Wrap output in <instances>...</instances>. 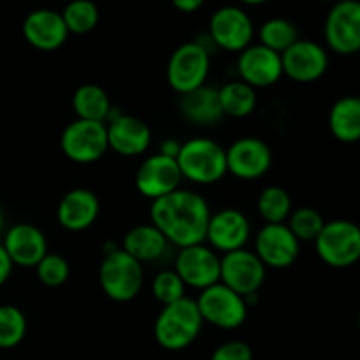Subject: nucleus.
I'll return each instance as SVG.
<instances>
[{
	"mask_svg": "<svg viewBox=\"0 0 360 360\" xmlns=\"http://www.w3.org/2000/svg\"><path fill=\"white\" fill-rule=\"evenodd\" d=\"M151 224L165 236L169 245L186 246L206 243L211 210L207 200L192 190L178 188L151 200Z\"/></svg>",
	"mask_w": 360,
	"mask_h": 360,
	"instance_id": "nucleus-1",
	"label": "nucleus"
},
{
	"mask_svg": "<svg viewBox=\"0 0 360 360\" xmlns=\"http://www.w3.org/2000/svg\"><path fill=\"white\" fill-rule=\"evenodd\" d=\"M202 323L197 302L190 297H183L164 306L158 313L153 327L155 340L164 350H185L199 338Z\"/></svg>",
	"mask_w": 360,
	"mask_h": 360,
	"instance_id": "nucleus-2",
	"label": "nucleus"
},
{
	"mask_svg": "<svg viewBox=\"0 0 360 360\" xmlns=\"http://www.w3.org/2000/svg\"><path fill=\"white\" fill-rule=\"evenodd\" d=\"M176 162L183 179L195 185H214L227 174L225 148L207 137H193L181 143Z\"/></svg>",
	"mask_w": 360,
	"mask_h": 360,
	"instance_id": "nucleus-3",
	"label": "nucleus"
},
{
	"mask_svg": "<svg viewBox=\"0 0 360 360\" xmlns=\"http://www.w3.org/2000/svg\"><path fill=\"white\" fill-rule=\"evenodd\" d=\"M102 292L111 301L129 302L139 295L144 283L143 264L122 248L105 253L98 269Z\"/></svg>",
	"mask_w": 360,
	"mask_h": 360,
	"instance_id": "nucleus-4",
	"label": "nucleus"
},
{
	"mask_svg": "<svg viewBox=\"0 0 360 360\" xmlns=\"http://www.w3.org/2000/svg\"><path fill=\"white\" fill-rule=\"evenodd\" d=\"M316 255L334 269H347L360 260V227L350 220L326 221L315 239Z\"/></svg>",
	"mask_w": 360,
	"mask_h": 360,
	"instance_id": "nucleus-5",
	"label": "nucleus"
},
{
	"mask_svg": "<svg viewBox=\"0 0 360 360\" xmlns=\"http://www.w3.org/2000/svg\"><path fill=\"white\" fill-rule=\"evenodd\" d=\"M197 308L204 322L224 330H234L245 323L248 316V302L221 281L200 290Z\"/></svg>",
	"mask_w": 360,
	"mask_h": 360,
	"instance_id": "nucleus-6",
	"label": "nucleus"
},
{
	"mask_svg": "<svg viewBox=\"0 0 360 360\" xmlns=\"http://www.w3.org/2000/svg\"><path fill=\"white\" fill-rule=\"evenodd\" d=\"M210 69V51L200 42H185L169 58L167 81L172 90L185 95L206 84Z\"/></svg>",
	"mask_w": 360,
	"mask_h": 360,
	"instance_id": "nucleus-7",
	"label": "nucleus"
},
{
	"mask_svg": "<svg viewBox=\"0 0 360 360\" xmlns=\"http://www.w3.org/2000/svg\"><path fill=\"white\" fill-rule=\"evenodd\" d=\"M62 153L76 164H94L109 150L108 127L102 122L74 120L60 137Z\"/></svg>",
	"mask_w": 360,
	"mask_h": 360,
	"instance_id": "nucleus-8",
	"label": "nucleus"
},
{
	"mask_svg": "<svg viewBox=\"0 0 360 360\" xmlns=\"http://www.w3.org/2000/svg\"><path fill=\"white\" fill-rule=\"evenodd\" d=\"M326 42L338 55L360 51V0H338L330 7L323 27Z\"/></svg>",
	"mask_w": 360,
	"mask_h": 360,
	"instance_id": "nucleus-9",
	"label": "nucleus"
},
{
	"mask_svg": "<svg viewBox=\"0 0 360 360\" xmlns=\"http://www.w3.org/2000/svg\"><path fill=\"white\" fill-rule=\"evenodd\" d=\"M266 269L255 252L246 248L220 257V281L245 299L257 295L266 281Z\"/></svg>",
	"mask_w": 360,
	"mask_h": 360,
	"instance_id": "nucleus-10",
	"label": "nucleus"
},
{
	"mask_svg": "<svg viewBox=\"0 0 360 360\" xmlns=\"http://www.w3.org/2000/svg\"><path fill=\"white\" fill-rule=\"evenodd\" d=\"M255 27L245 9L238 6H224L213 13L210 20V37L218 48L231 53H241L253 41Z\"/></svg>",
	"mask_w": 360,
	"mask_h": 360,
	"instance_id": "nucleus-11",
	"label": "nucleus"
},
{
	"mask_svg": "<svg viewBox=\"0 0 360 360\" xmlns=\"http://www.w3.org/2000/svg\"><path fill=\"white\" fill-rule=\"evenodd\" d=\"M174 271L186 287L204 290L220 281V255L204 243L179 250Z\"/></svg>",
	"mask_w": 360,
	"mask_h": 360,
	"instance_id": "nucleus-12",
	"label": "nucleus"
},
{
	"mask_svg": "<svg viewBox=\"0 0 360 360\" xmlns=\"http://www.w3.org/2000/svg\"><path fill=\"white\" fill-rule=\"evenodd\" d=\"M301 252V243L287 224H266L255 238V255L271 269L294 266Z\"/></svg>",
	"mask_w": 360,
	"mask_h": 360,
	"instance_id": "nucleus-13",
	"label": "nucleus"
},
{
	"mask_svg": "<svg viewBox=\"0 0 360 360\" xmlns=\"http://www.w3.org/2000/svg\"><path fill=\"white\" fill-rule=\"evenodd\" d=\"M281 67L283 76L288 79L295 83H313L329 69V55L319 42L299 39L281 53Z\"/></svg>",
	"mask_w": 360,
	"mask_h": 360,
	"instance_id": "nucleus-14",
	"label": "nucleus"
},
{
	"mask_svg": "<svg viewBox=\"0 0 360 360\" xmlns=\"http://www.w3.org/2000/svg\"><path fill=\"white\" fill-rule=\"evenodd\" d=\"M183 181L176 158L155 153L139 165L136 172V188L143 197L157 200L179 188Z\"/></svg>",
	"mask_w": 360,
	"mask_h": 360,
	"instance_id": "nucleus-15",
	"label": "nucleus"
},
{
	"mask_svg": "<svg viewBox=\"0 0 360 360\" xmlns=\"http://www.w3.org/2000/svg\"><path fill=\"white\" fill-rule=\"evenodd\" d=\"M225 157L227 172L245 181L262 178L273 165L271 148L259 137H241L225 150Z\"/></svg>",
	"mask_w": 360,
	"mask_h": 360,
	"instance_id": "nucleus-16",
	"label": "nucleus"
},
{
	"mask_svg": "<svg viewBox=\"0 0 360 360\" xmlns=\"http://www.w3.org/2000/svg\"><path fill=\"white\" fill-rule=\"evenodd\" d=\"M239 79L252 88H269L283 77L281 55L262 44H250L238 56Z\"/></svg>",
	"mask_w": 360,
	"mask_h": 360,
	"instance_id": "nucleus-17",
	"label": "nucleus"
},
{
	"mask_svg": "<svg viewBox=\"0 0 360 360\" xmlns=\"http://www.w3.org/2000/svg\"><path fill=\"white\" fill-rule=\"evenodd\" d=\"M250 234L252 227L246 214L234 207H225L218 213H211L206 241L217 253H231L245 248Z\"/></svg>",
	"mask_w": 360,
	"mask_h": 360,
	"instance_id": "nucleus-18",
	"label": "nucleus"
},
{
	"mask_svg": "<svg viewBox=\"0 0 360 360\" xmlns=\"http://www.w3.org/2000/svg\"><path fill=\"white\" fill-rule=\"evenodd\" d=\"M108 143L109 150L122 157H139L146 153L151 144V130L143 120L130 115H116L109 118Z\"/></svg>",
	"mask_w": 360,
	"mask_h": 360,
	"instance_id": "nucleus-19",
	"label": "nucleus"
},
{
	"mask_svg": "<svg viewBox=\"0 0 360 360\" xmlns=\"http://www.w3.org/2000/svg\"><path fill=\"white\" fill-rule=\"evenodd\" d=\"M4 248L14 266L37 267L48 255V241L44 232L32 224H16L4 236Z\"/></svg>",
	"mask_w": 360,
	"mask_h": 360,
	"instance_id": "nucleus-20",
	"label": "nucleus"
},
{
	"mask_svg": "<svg viewBox=\"0 0 360 360\" xmlns=\"http://www.w3.org/2000/svg\"><path fill=\"white\" fill-rule=\"evenodd\" d=\"M23 37L39 51H55L65 44L69 37L62 13L53 9H35L25 18Z\"/></svg>",
	"mask_w": 360,
	"mask_h": 360,
	"instance_id": "nucleus-21",
	"label": "nucleus"
},
{
	"mask_svg": "<svg viewBox=\"0 0 360 360\" xmlns=\"http://www.w3.org/2000/svg\"><path fill=\"white\" fill-rule=\"evenodd\" d=\"M101 213L98 197L91 190L74 188L62 197L56 210V218L63 229L81 232L90 229Z\"/></svg>",
	"mask_w": 360,
	"mask_h": 360,
	"instance_id": "nucleus-22",
	"label": "nucleus"
},
{
	"mask_svg": "<svg viewBox=\"0 0 360 360\" xmlns=\"http://www.w3.org/2000/svg\"><path fill=\"white\" fill-rule=\"evenodd\" d=\"M179 111L183 118L200 127H213L224 118L218 90L213 86H200L190 94L181 95Z\"/></svg>",
	"mask_w": 360,
	"mask_h": 360,
	"instance_id": "nucleus-23",
	"label": "nucleus"
},
{
	"mask_svg": "<svg viewBox=\"0 0 360 360\" xmlns=\"http://www.w3.org/2000/svg\"><path fill=\"white\" fill-rule=\"evenodd\" d=\"M169 241L153 224L137 225L130 229L123 238V252L129 253L137 262H157L165 255Z\"/></svg>",
	"mask_w": 360,
	"mask_h": 360,
	"instance_id": "nucleus-24",
	"label": "nucleus"
},
{
	"mask_svg": "<svg viewBox=\"0 0 360 360\" xmlns=\"http://www.w3.org/2000/svg\"><path fill=\"white\" fill-rule=\"evenodd\" d=\"M329 129L340 143L354 144L360 141V97L347 95L338 98L329 112Z\"/></svg>",
	"mask_w": 360,
	"mask_h": 360,
	"instance_id": "nucleus-25",
	"label": "nucleus"
},
{
	"mask_svg": "<svg viewBox=\"0 0 360 360\" xmlns=\"http://www.w3.org/2000/svg\"><path fill=\"white\" fill-rule=\"evenodd\" d=\"M74 112L79 120L105 123L111 118V98L104 88L97 84H83L74 91L72 97Z\"/></svg>",
	"mask_w": 360,
	"mask_h": 360,
	"instance_id": "nucleus-26",
	"label": "nucleus"
},
{
	"mask_svg": "<svg viewBox=\"0 0 360 360\" xmlns=\"http://www.w3.org/2000/svg\"><path fill=\"white\" fill-rule=\"evenodd\" d=\"M224 116L231 118H246L257 108V91L245 81H229L218 90Z\"/></svg>",
	"mask_w": 360,
	"mask_h": 360,
	"instance_id": "nucleus-27",
	"label": "nucleus"
},
{
	"mask_svg": "<svg viewBox=\"0 0 360 360\" xmlns=\"http://www.w3.org/2000/svg\"><path fill=\"white\" fill-rule=\"evenodd\" d=\"M257 211L266 224H285L292 213V199L281 186H266L257 199Z\"/></svg>",
	"mask_w": 360,
	"mask_h": 360,
	"instance_id": "nucleus-28",
	"label": "nucleus"
},
{
	"mask_svg": "<svg viewBox=\"0 0 360 360\" xmlns=\"http://www.w3.org/2000/svg\"><path fill=\"white\" fill-rule=\"evenodd\" d=\"M259 39V44L266 46L271 51L281 55L295 41H299V32L297 27L287 18H271L260 27Z\"/></svg>",
	"mask_w": 360,
	"mask_h": 360,
	"instance_id": "nucleus-29",
	"label": "nucleus"
},
{
	"mask_svg": "<svg viewBox=\"0 0 360 360\" xmlns=\"http://www.w3.org/2000/svg\"><path fill=\"white\" fill-rule=\"evenodd\" d=\"M63 23L69 34L83 35L94 30L101 20L97 4L91 0H70L62 11Z\"/></svg>",
	"mask_w": 360,
	"mask_h": 360,
	"instance_id": "nucleus-30",
	"label": "nucleus"
},
{
	"mask_svg": "<svg viewBox=\"0 0 360 360\" xmlns=\"http://www.w3.org/2000/svg\"><path fill=\"white\" fill-rule=\"evenodd\" d=\"M27 334V316L13 304L0 306V348L18 347Z\"/></svg>",
	"mask_w": 360,
	"mask_h": 360,
	"instance_id": "nucleus-31",
	"label": "nucleus"
},
{
	"mask_svg": "<svg viewBox=\"0 0 360 360\" xmlns=\"http://www.w3.org/2000/svg\"><path fill=\"white\" fill-rule=\"evenodd\" d=\"M288 229L292 231V234L301 241L315 243V239L319 238V234L322 232L326 220H323L322 214L319 213L313 207H297L290 213L288 217Z\"/></svg>",
	"mask_w": 360,
	"mask_h": 360,
	"instance_id": "nucleus-32",
	"label": "nucleus"
},
{
	"mask_svg": "<svg viewBox=\"0 0 360 360\" xmlns=\"http://www.w3.org/2000/svg\"><path fill=\"white\" fill-rule=\"evenodd\" d=\"M151 290H153L155 299H157L162 306L172 304V302L186 297V285L183 283V280L178 276V273H176L174 269L160 271V273L153 278Z\"/></svg>",
	"mask_w": 360,
	"mask_h": 360,
	"instance_id": "nucleus-33",
	"label": "nucleus"
},
{
	"mask_svg": "<svg viewBox=\"0 0 360 360\" xmlns=\"http://www.w3.org/2000/svg\"><path fill=\"white\" fill-rule=\"evenodd\" d=\"M37 278L42 285L49 288L62 287L70 276V266L67 259L58 253H48L41 262L37 264Z\"/></svg>",
	"mask_w": 360,
	"mask_h": 360,
	"instance_id": "nucleus-34",
	"label": "nucleus"
},
{
	"mask_svg": "<svg viewBox=\"0 0 360 360\" xmlns=\"http://www.w3.org/2000/svg\"><path fill=\"white\" fill-rule=\"evenodd\" d=\"M211 360H253V352L245 341H227L213 352Z\"/></svg>",
	"mask_w": 360,
	"mask_h": 360,
	"instance_id": "nucleus-35",
	"label": "nucleus"
},
{
	"mask_svg": "<svg viewBox=\"0 0 360 360\" xmlns=\"http://www.w3.org/2000/svg\"><path fill=\"white\" fill-rule=\"evenodd\" d=\"M13 267H14L13 260L9 259L6 248H4V245L0 243V287H2V285L11 278V274H13Z\"/></svg>",
	"mask_w": 360,
	"mask_h": 360,
	"instance_id": "nucleus-36",
	"label": "nucleus"
},
{
	"mask_svg": "<svg viewBox=\"0 0 360 360\" xmlns=\"http://www.w3.org/2000/svg\"><path fill=\"white\" fill-rule=\"evenodd\" d=\"M171 2L181 13H195L204 6L206 0H171Z\"/></svg>",
	"mask_w": 360,
	"mask_h": 360,
	"instance_id": "nucleus-37",
	"label": "nucleus"
},
{
	"mask_svg": "<svg viewBox=\"0 0 360 360\" xmlns=\"http://www.w3.org/2000/svg\"><path fill=\"white\" fill-rule=\"evenodd\" d=\"M179 148H181V143H178L176 139H165L164 143L160 144V151H158V153L176 158L179 153Z\"/></svg>",
	"mask_w": 360,
	"mask_h": 360,
	"instance_id": "nucleus-38",
	"label": "nucleus"
},
{
	"mask_svg": "<svg viewBox=\"0 0 360 360\" xmlns=\"http://www.w3.org/2000/svg\"><path fill=\"white\" fill-rule=\"evenodd\" d=\"M241 4H246V6H260V4H266L269 0H239Z\"/></svg>",
	"mask_w": 360,
	"mask_h": 360,
	"instance_id": "nucleus-39",
	"label": "nucleus"
},
{
	"mask_svg": "<svg viewBox=\"0 0 360 360\" xmlns=\"http://www.w3.org/2000/svg\"><path fill=\"white\" fill-rule=\"evenodd\" d=\"M2 229H4V211H2V206H0V234H2Z\"/></svg>",
	"mask_w": 360,
	"mask_h": 360,
	"instance_id": "nucleus-40",
	"label": "nucleus"
},
{
	"mask_svg": "<svg viewBox=\"0 0 360 360\" xmlns=\"http://www.w3.org/2000/svg\"><path fill=\"white\" fill-rule=\"evenodd\" d=\"M359 329H360V315H359Z\"/></svg>",
	"mask_w": 360,
	"mask_h": 360,
	"instance_id": "nucleus-41",
	"label": "nucleus"
},
{
	"mask_svg": "<svg viewBox=\"0 0 360 360\" xmlns=\"http://www.w3.org/2000/svg\"><path fill=\"white\" fill-rule=\"evenodd\" d=\"M359 53H360V51H359Z\"/></svg>",
	"mask_w": 360,
	"mask_h": 360,
	"instance_id": "nucleus-42",
	"label": "nucleus"
}]
</instances>
